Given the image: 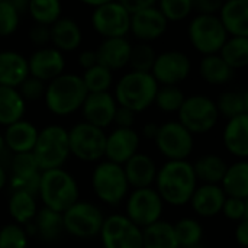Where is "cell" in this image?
<instances>
[{
    "label": "cell",
    "mask_w": 248,
    "mask_h": 248,
    "mask_svg": "<svg viewBox=\"0 0 248 248\" xmlns=\"http://www.w3.org/2000/svg\"><path fill=\"white\" fill-rule=\"evenodd\" d=\"M157 193L163 202L173 206H182L190 202L196 190V176L192 163L186 161H167L155 177Z\"/></svg>",
    "instance_id": "obj_1"
},
{
    "label": "cell",
    "mask_w": 248,
    "mask_h": 248,
    "mask_svg": "<svg viewBox=\"0 0 248 248\" xmlns=\"http://www.w3.org/2000/svg\"><path fill=\"white\" fill-rule=\"evenodd\" d=\"M87 90L80 76L62 73L45 87L44 100L48 110L58 116H67L81 109Z\"/></svg>",
    "instance_id": "obj_2"
},
{
    "label": "cell",
    "mask_w": 248,
    "mask_h": 248,
    "mask_svg": "<svg viewBox=\"0 0 248 248\" xmlns=\"http://www.w3.org/2000/svg\"><path fill=\"white\" fill-rule=\"evenodd\" d=\"M78 193L76 179L64 169L41 171L38 196L45 208L64 214L78 201Z\"/></svg>",
    "instance_id": "obj_3"
},
{
    "label": "cell",
    "mask_w": 248,
    "mask_h": 248,
    "mask_svg": "<svg viewBox=\"0 0 248 248\" xmlns=\"http://www.w3.org/2000/svg\"><path fill=\"white\" fill-rule=\"evenodd\" d=\"M158 83L151 73L129 71L121 77L115 87V100L118 106L126 108L134 113L148 109L158 92Z\"/></svg>",
    "instance_id": "obj_4"
},
{
    "label": "cell",
    "mask_w": 248,
    "mask_h": 248,
    "mask_svg": "<svg viewBox=\"0 0 248 248\" xmlns=\"http://www.w3.org/2000/svg\"><path fill=\"white\" fill-rule=\"evenodd\" d=\"M32 154L39 171L62 169L70 155L68 131L61 125H48L38 132Z\"/></svg>",
    "instance_id": "obj_5"
},
{
    "label": "cell",
    "mask_w": 248,
    "mask_h": 248,
    "mask_svg": "<svg viewBox=\"0 0 248 248\" xmlns=\"http://www.w3.org/2000/svg\"><path fill=\"white\" fill-rule=\"evenodd\" d=\"M92 187L94 195L106 205L116 206L126 196L129 185L124 167L110 161L99 163L92 174Z\"/></svg>",
    "instance_id": "obj_6"
},
{
    "label": "cell",
    "mask_w": 248,
    "mask_h": 248,
    "mask_svg": "<svg viewBox=\"0 0 248 248\" xmlns=\"http://www.w3.org/2000/svg\"><path fill=\"white\" fill-rule=\"evenodd\" d=\"M219 113L217 103L202 94L186 97L179 109V124L183 125L192 135L209 132L218 122Z\"/></svg>",
    "instance_id": "obj_7"
},
{
    "label": "cell",
    "mask_w": 248,
    "mask_h": 248,
    "mask_svg": "<svg viewBox=\"0 0 248 248\" xmlns=\"http://www.w3.org/2000/svg\"><path fill=\"white\" fill-rule=\"evenodd\" d=\"M103 219L105 217L96 205L77 201L62 214L64 232L76 238L89 240L100 234Z\"/></svg>",
    "instance_id": "obj_8"
},
{
    "label": "cell",
    "mask_w": 248,
    "mask_h": 248,
    "mask_svg": "<svg viewBox=\"0 0 248 248\" xmlns=\"http://www.w3.org/2000/svg\"><path fill=\"white\" fill-rule=\"evenodd\" d=\"M189 39L196 51L212 55L221 51L228 33L217 15H198L189 25Z\"/></svg>",
    "instance_id": "obj_9"
},
{
    "label": "cell",
    "mask_w": 248,
    "mask_h": 248,
    "mask_svg": "<svg viewBox=\"0 0 248 248\" xmlns=\"http://www.w3.org/2000/svg\"><path fill=\"white\" fill-rule=\"evenodd\" d=\"M106 134L90 124H76L68 131L70 154L81 161H97L105 157Z\"/></svg>",
    "instance_id": "obj_10"
},
{
    "label": "cell",
    "mask_w": 248,
    "mask_h": 248,
    "mask_svg": "<svg viewBox=\"0 0 248 248\" xmlns=\"http://www.w3.org/2000/svg\"><path fill=\"white\" fill-rule=\"evenodd\" d=\"M154 141L158 151L169 161H186L195 147L193 135L177 121L160 125Z\"/></svg>",
    "instance_id": "obj_11"
},
{
    "label": "cell",
    "mask_w": 248,
    "mask_h": 248,
    "mask_svg": "<svg viewBox=\"0 0 248 248\" xmlns=\"http://www.w3.org/2000/svg\"><path fill=\"white\" fill-rule=\"evenodd\" d=\"M163 205L160 195L153 187L145 189H134V192L128 196L126 201V218L144 230L157 221H160L163 214Z\"/></svg>",
    "instance_id": "obj_12"
},
{
    "label": "cell",
    "mask_w": 248,
    "mask_h": 248,
    "mask_svg": "<svg viewBox=\"0 0 248 248\" xmlns=\"http://www.w3.org/2000/svg\"><path fill=\"white\" fill-rule=\"evenodd\" d=\"M92 26L103 38H125L131 26V15L125 10L121 1H105L93 9Z\"/></svg>",
    "instance_id": "obj_13"
},
{
    "label": "cell",
    "mask_w": 248,
    "mask_h": 248,
    "mask_svg": "<svg viewBox=\"0 0 248 248\" xmlns=\"http://www.w3.org/2000/svg\"><path fill=\"white\" fill-rule=\"evenodd\" d=\"M99 235L103 248H142V230L121 214L105 218Z\"/></svg>",
    "instance_id": "obj_14"
},
{
    "label": "cell",
    "mask_w": 248,
    "mask_h": 248,
    "mask_svg": "<svg viewBox=\"0 0 248 248\" xmlns=\"http://www.w3.org/2000/svg\"><path fill=\"white\" fill-rule=\"evenodd\" d=\"M192 71L190 58L182 51H166L155 57L151 68L154 80L163 86H179L185 81Z\"/></svg>",
    "instance_id": "obj_15"
},
{
    "label": "cell",
    "mask_w": 248,
    "mask_h": 248,
    "mask_svg": "<svg viewBox=\"0 0 248 248\" xmlns=\"http://www.w3.org/2000/svg\"><path fill=\"white\" fill-rule=\"evenodd\" d=\"M169 22L158 10L157 4H151L134 15H131L129 32L141 42H148L161 38L167 31Z\"/></svg>",
    "instance_id": "obj_16"
},
{
    "label": "cell",
    "mask_w": 248,
    "mask_h": 248,
    "mask_svg": "<svg viewBox=\"0 0 248 248\" xmlns=\"http://www.w3.org/2000/svg\"><path fill=\"white\" fill-rule=\"evenodd\" d=\"M29 76L41 81H51L61 76L65 68V58L62 52L54 46L38 48L28 60Z\"/></svg>",
    "instance_id": "obj_17"
},
{
    "label": "cell",
    "mask_w": 248,
    "mask_h": 248,
    "mask_svg": "<svg viewBox=\"0 0 248 248\" xmlns=\"http://www.w3.org/2000/svg\"><path fill=\"white\" fill-rule=\"evenodd\" d=\"M116 108L118 103L109 92L87 93L81 106V112L86 124L103 129L113 124Z\"/></svg>",
    "instance_id": "obj_18"
},
{
    "label": "cell",
    "mask_w": 248,
    "mask_h": 248,
    "mask_svg": "<svg viewBox=\"0 0 248 248\" xmlns=\"http://www.w3.org/2000/svg\"><path fill=\"white\" fill-rule=\"evenodd\" d=\"M140 135L132 128H115L109 135H106L105 157L106 161L124 166L129 158L138 153Z\"/></svg>",
    "instance_id": "obj_19"
},
{
    "label": "cell",
    "mask_w": 248,
    "mask_h": 248,
    "mask_svg": "<svg viewBox=\"0 0 248 248\" xmlns=\"http://www.w3.org/2000/svg\"><path fill=\"white\" fill-rule=\"evenodd\" d=\"M131 42L126 38H109L97 46L96 57L97 64L108 68L109 71L124 68L128 65L131 55Z\"/></svg>",
    "instance_id": "obj_20"
},
{
    "label": "cell",
    "mask_w": 248,
    "mask_h": 248,
    "mask_svg": "<svg viewBox=\"0 0 248 248\" xmlns=\"http://www.w3.org/2000/svg\"><path fill=\"white\" fill-rule=\"evenodd\" d=\"M218 19L221 20L225 32L235 38L248 36V1L230 0L222 3Z\"/></svg>",
    "instance_id": "obj_21"
},
{
    "label": "cell",
    "mask_w": 248,
    "mask_h": 248,
    "mask_svg": "<svg viewBox=\"0 0 248 248\" xmlns=\"http://www.w3.org/2000/svg\"><path fill=\"white\" fill-rule=\"evenodd\" d=\"M124 171L128 180V185L134 189H145L151 187L157 177V166L154 160L147 154L137 153L132 158H129L124 166Z\"/></svg>",
    "instance_id": "obj_22"
},
{
    "label": "cell",
    "mask_w": 248,
    "mask_h": 248,
    "mask_svg": "<svg viewBox=\"0 0 248 248\" xmlns=\"http://www.w3.org/2000/svg\"><path fill=\"white\" fill-rule=\"evenodd\" d=\"M38 129L33 124L28 121H17L9 126H6V132L3 135L6 148L12 154H22V153H32L36 138Z\"/></svg>",
    "instance_id": "obj_23"
},
{
    "label": "cell",
    "mask_w": 248,
    "mask_h": 248,
    "mask_svg": "<svg viewBox=\"0 0 248 248\" xmlns=\"http://www.w3.org/2000/svg\"><path fill=\"white\" fill-rule=\"evenodd\" d=\"M29 77L28 60L16 51L0 52V86L17 89Z\"/></svg>",
    "instance_id": "obj_24"
},
{
    "label": "cell",
    "mask_w": 248,
    "mask_h": 248,
    "mask_svg": "<svg viewBox=\"0 0 248 248\" xmlns=\"http://www.w3.org/2000/svg\"><path fill=\"white\" fill-rule=\"evenodd\" d=\"M51 42L60 52H70L80 46L83 32L78 23L71 17H60L49 26Z\"/></svg>",
    "instance_id": "obj_25"
},
{
    "label": "cell",
    "mask_w": 248,
    "mask_h": 248,
    "mask_svg": "<svg viewBox=\"0 0 248 248\" xmlns=\"http://www.w3.org/2000/svg\"><path fill=\"white\" fill-rule=\"evenodd\" d=\"M225 199L227 196L219 185H202L193 192L190 203L198 215L209 218L222 211Z\"/></svg>",
    "instance_id": "obj_26"
},
{
    "label": "cell",
    "mask_w": 248,
    "mask_h": 248,
    "mask_svg": "<svg viewBox=\"0 0 248 248\" xmlns=\"http://www.w3.org/2000/svg\"><path fill=\"white\" fill-rule=\"evenodd\" d=\"M224 145L235 157L246 160L248 155V113L228 119L224 129Z\"/></svg>",
    "instance_id": "obj_27"
},
{
    "label": "cell",
    "mask_w": 248,
    "mask_h": 248,
    "mask_svg": "<svg viewBox=\"0 0 248 248\" xmlns=\"http://www.w3.org/2000/svg\"><path fill=\"white\" fill-rule=\"evenodd\" d=\"M221 189L224 190L227 198H238L247 199L248 198V163L241 160L228 166L222 180Z\"/></svg>",
    "instance_id": "obj_28"
},
{
    "label": "cell",
    "mask_w": 248,
    "mask_h": 248,
    "mask_svg": "<svg viewBox=\"0 0 248 248\" xmlns=\"http://www.w3.org/2000/svg\"><path fill=\"white\" fill-rule=\"evenodd\" d=\"M35 234L45 243H55L64 234L62 214L51 211L48 208H41L32 221Z\"/></svg>",
    "instance_id": "obj_29"
},
{
    "label": "cell",
    "mask_w": 248,
    "mask_h": 248,
    "mask_svg": "<svg viewBox=\"0 0 248 248\" xmlns=\"http://www.w3.org/2000/svg\"><path fill=\"white\" fill-rule=\"evenodd\" d=\"M26 110V102L17 89L0 86V125L9 126L22 119Z\"/></svg>",
    "instance_id": "obj_30"
},
{
    "label": "cell",
    "mask_w": 248,
    "mask_h": 248,
    "mask_svg": "<svg viewBox=\"0 0 248 248\" xmlns=\"http://www.w3.org/2000/svg\"><path fill=\"white\" fill-rule=\"evenodd\" d=\"M192 167L196 180L203 182V185H219L228 169V164L222 157L215 154H208L198 158L192 164Z\"/></svg>",
    "instance_id": "obj_31"
},
{
    "label": "cell",
    "mask_w": 248,
    "mask_h": 248,
    "mask_svg": "<svg viewBox=\"0 0 248 248\" xmlns=\"http://www.w3.org/2000/svg\"><path fill=\"white\" fill-rule=\"evenodd\" d=\"M142 248H180L173 224L157 221L142 230Z\"/></svg>",
    "instance_id": "obj_32"
},
{
    "label": "cell",
    "mask_w": 248,
    "mask_h": 248,
    "mask_svg": "<svg viewBox=\"0 0 248 248\" xmlns=\"http://www.w3.org/2000/svg\"><path fill=\"white\" fill-rule=\"evenodd\" d=\"M199 74L206 83L212 86H222L232 78L234 70L230 68L218 54H212L202 58L199 64Z\"/></svg>",
    "instance_id": "obj_33"
},
{
    "label": "cell",
    "mask_w": 248,
    "mask_h": 248,
    "mask_svg": "<svg viewBox=\"0 0 248 248\" xmlns=\"http://www.w3.org/2000/svg\"><path fill=\"white\" fill-rule=\"evenodd\" d=\"M7 208L10 217L17 222V225H26L32 222L38 212L36 198L23 192H12Z\"/></svg>",
    "instance_id": "obj_34"
},
{
    "label": "cell",
    "mask_w": 248,
    "mask_h": 248,
    "mask_svg": "<svg viewBox=\"0 0 248 248\" xmlns=\"http://www.w3.org/2000/svg\"><path fill=\"white\" fill-rule=\"evenodd\" d=\"M217 103L218 113L227 119H232L240 115L248 113L247 90H227L224 92Z\"/></svg>",
    "instance_id": "obj_35"
},
{
    "label": "cell",
    "mask_w": 248,
    "mask_h": 248,
    "mask_svg": "<svg viewBox=\"0 0 248 248\" xmlns=\"http://www.w3.org/2000/svg\"><path fill=\"white\" fill-rule=\"evenodd\" d=\"M225 64L232 68H244L248 65V38L231 36L225 41L224 46L218 54Z\"/></svg>",
    "instance_id": "obj_36"
},
{
    "label": "cell",
    "mask_w": 248,
    "mask_h": 248,
    "mask_svg": "<svg viewBox=\"0 0 248 248\" xmlns=\"http://www.w3.org/2000/svg\"><path fill=\"white\" fill-rule=\"evenodd\" d=\"M28 13L38 25L51 26L61 17V4L58 0H31Z\"/></svg>",
    "instance_id": "obj_37"
},
{
    "label": "cell",
    "mask_w": 248,
    "mask_h": 248,
    "mask_svg": "<svg viewBox=\"0 0 248 248\" xmlns=\"http://www.w3.org/2000/svg\"><path fill=\"white\" fill-rule=\"evenodd\" d=\"M174 234L180 248H187L202 243L203 227L199 221L193 218H182L173 225Z\"/></svg>",
    "instance_id": "obj_38"
},
{
    "label": "cell",
    "mask_w": 248,
    "mask_h": 248,
    "mask_svg": "<svg viewBox=\"0 0 248 248\" xmlns=\"http://www.w3.org/2000/svg\"><path fill=\"white\" fill-rule=\"evenodd\" d=\"M87 93H103L108 92L113 81V74L108 68L96 64L94 67L84 70L83 76H80Z\"/></svg>",
    "instance_id": "obj_39"
},
{
    "label": "cell",
    "mask_w": 248,
    "mask_h": 248,
    "mask_svg": "<svg viewBox=\"0 0 248 248\" xmlns=\"http://www.w3.org/2000/svg\"><path fill=\"white\" fill-rule=\"evenodd\" d=\"M155 49L148 42H140L131 48V55L128 65L132 68L131 71L137 73H151V68L155 61Z\"/></svg>",
    "instance_id": "obj_40"
},
{
    "label": "cell",
    "mask_w": 248,
    "mask_h": 248,
    "mask_svg": "<svg viewBox=\"0 0 248 248\" xmlns=\"http://www.w3.org/2000/svg\"><path fill=\"white\" fill-rule=\"evenodd\" d=\"M185 99L186 97L179 86H163L158 87L154 103L160 110L166 113H173V112H179Z\"/></svg>",
    "instance_id": "obj_41"
},
{
    "label": "cell",
    "mask_w": 248,
    "mask_h": 248,
    "mask_svg": "<svg viewBox=\"0 0 248 248\" xmlns=\"http://www.w3.org/2000/svg\"><path fill=\"white\" fill-rule=\"evenodd\" d=\"M9 169L12 171V176L19 179H29L41 173L32 153L13 154Z\"/></svg>",
    "instance_id": "obj_42"
},
{
    "label": "cell",
    "mask_w": 248,
    "mask_h": 248,
    "mask_svg": "<svg viewBox=\"0 0 248 248\" xmlns=\"http://www.w3.org/2000/svg\"><path fill=\"white\" fill-rule=\"evenodd\" d=\"M193 0H163L157 4L166 20L177 22L186 19L193 10Z\"/></svg>",
    "instance_id": "obj_43"
},
{
    "label": "cell",
    "mask_w": 248,
    "mask_h": 248,
    "mask_svg": "<svg viewBox=\"0 0 248 248\" xmlns=\"http://www.w3.org/2000/svg\"><path fill=\"white\" fill-rule=\"evenodd\" d=\"M28 235L17 224H7L0 230V248H28Z\"/></svg>",
    "instance_id": "obj_44"
},
{
    "label": "cell",
    "mask_w": 248,
    "mask_h": 248,
    "mask_svg": "<svg viewBox=\"0 0 248 248\" xmlns=\"http://www.w3.org/2000/svg\"><path fill=\"white\" fill-rule=\"evenodd\" d=\"M20 15L12 0H0V36H10L19 26Z\"/></svg>",
    "instance_id": "obj_45"
},
{
    "label": "cell",
    "mask_w": 248,
    "mask_h": 248,
    "mask_svg": "<svg viewBox=\"0 0 248 248\" xmlns=\"http://www.w3.org/2000/svg\"><path fill=\"white\" fill-rule=\"evenodd\" d=\"M228 219L241 222L248 219V202L247 199H238V198H227L221 211Z\"/></svg>",
    "instance_id": "obj_46"
},
{
    "label": "cell",
    "mask_w": 248,
    "mask_h": 248,
    "mask_svg": "<svg viewBox=\"0 0 248 248\" xmlns=\"http://www.w3.org/2000/svg\"><path fill=\"white\" fill-rule=\"evenodd\" d=\"M45 83L35 78V77H28L20 86H19V94L25 102H35L44 97L45 94Z\"/></svg>",
    "instance_id": "obj_47"
},
{
    "label": "cell",
    "mask_w": 248,
    "mask_h": 248,
    "mask_svg": "<svg viewBox=\"0 0 248 248\" xmlns=\"http://www.w3.org/2000/svg\"><path fill=\"white\" fill-rule=\"evenodd\" d=\"M39 180H41V173L33 176V177H29V179H19V177L12 176L10 189H12V192H23V193H28L33 198H38Z\"/></svg>",
    "instance_id": "obj_48"
},
{
    "label": "cell",
    "mask_w": 248,
    "mask_h": 248,
    "mask_svg": "<svg viewBox=\"0 0 248 248\" xmlns=\"http://www.w3.org/2000/svg\"><path fill=\"white\" fill-rule=\"evenodd\" d=\"M29 39L32 41V44H35L39 48L46 46L48 42H51V36H49V26H44V25H38L35 23L31 31H29Z\"/></svg>",
    "instance_id": "obj_49"
},
{
    "label": "cell",
    "mask_w": 248,
    "mask_h": 248,
    "mask_svg": "<svg viewBox=\"0 0 248 248\" xmlns=\"http://www.w3.org/2000/svg\"><path fill=\"white\" fill-rule=\"evenodd\" d=\"M113 124L116 125V128L129 129L135 124V113L132 110L126 109V108L118 106L116 112H115V116H113Z\"/></svg>",
    "instance_id": "obj_50"
},
{
    "label": "cell",
    "mask_w": 248,
    "mask_h": 248,
    "mask_svg": "<svg viewBox=\"0 0 248 248\" xmlns=\"http://www.w3.org/2000/svg\"><path fill=\"white\" fill-rule=\"evenodd\" d=\"M193 10L199 12V15H215L219 12L222 1L219 0H195L192 1Z\"/></svg>",
    "instance_id": "obj_51"
},
{
    "label": "cell",
    "mask_w": 248,
    "mask_h": 248,
    "mask_svg": "<svg viewBox=\"0 0 248 248\" xmlns=\"http://www.w3.org/2000/svg\"><path fill=\"white\" fill-rule=\"evenodd\" d=\"M155 1H151V0H122L121 4L125 7V10L129 13V15H134L151 4H154Z\"/></svg>",
    "instance_id": "obj_52"
},
{
    "label": "cell",
    "mask_w": 248,
    "mask_h": 248,
    "mask_svg": "<svg viewBox=\"0 0 248 248\" xmlns=\"http://www.w3.org/2000/svg\"><path fill=\"white\" fill-rule=\"evenodd\" d=\"M78 64L81 68L89 70L92 67H94L97 64V57H96V51L93 49H86L78 55Z\"/></svg>",
    "instance_id": "obj_53"
},
{
    "label": "cell",
    "mask_w": 248,
    "mask_h": 248,
    "mask_svg": "<svg viewBox=\"0 0 248 248\" xmlns=\"http://www.w3.org/2000/svg\"><path fill=\"white\" fill-rule=\"evenodd\" d=\"M235 240L241 247H248V219L238 222L235 228Z\"/></svg>",
    "instance_id": "obj_54"
},
{
    "label": "cell",
    "mask_w": 248,
    "mask_h": 248,
    "mask_svg": "<svg viewBox=\"0 0 248 248\" xmlns=\"http://www.w3.org/2000/svg\"><path fill=\"white\" fill-rule=\"evenodd\" d=\"M158 128H160V125H157L155 122H148V124L144 125L142 134H144V137L148 138V140H155V137H157V134H158Z\"/></svg>",
    "instance_id": "obj_55"
},
{
    "label": "cell",
    "mask_w": 248,
    "mask_h": 248,
    "mask_svg": "<svg viewBox=\"0 0 248 248\" xmlns=\"http://www.w3.org/2000/svg\"><path fill=\"white\" fill-rule=\"evenodd\" d=\"M106 0H84L83 1V4H86V6H90V7H99V6H102L103 3H105Z\"/></svg>",
    "instance_id": "obj_56"
},
{
    "label": "cell",
    "mask_w": 248,
    "mask_h": 248,
    "mask_svg": "<svg viewBox=\"0 0 248 248\" xmlns=\"http://www.w3.org/2000/svg\"><path fill=\"white\" fill-rule=\"evenodd\" d=\"M6 182H7V173H6V170L0 166V190L6 186Z\"/></svg>",
    "instance_id": "obj_57"
},
{
    "label": "cell",
    "mask_w": 248,
    "mask_h": 248,
    "mask_svg": "<svg viewBox=\"0 0 248 248\" xmlns=\"http://www.w3.org/2000/svg\"><path fill=\"white\" fill-rule=\"evenodd\" d=\"M6 150V144H4V138H3V135L0 134V154L3 153Z\"/></svg>",
    "instance_id": "obj_58"
},
{
    "label": "cell",
    "mask_w": 248,
    "mask_h": 248,
    "mask_svg": "<svg viewBox=\"0 0 248 248\" xmlns=\"http://www.w3.org/2000/svg\"><path fill=\"white\" fill-rule=\"evenodd\" d=\"M187 248H206V247L201 243V244H196V246H192V247H187Z\"/></svg>",
    "instance_id": "obj_59"
}]
</instances>
